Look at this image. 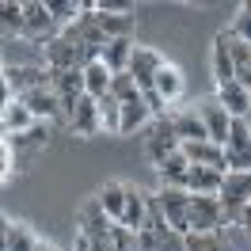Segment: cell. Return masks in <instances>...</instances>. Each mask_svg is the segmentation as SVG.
I'll return each mask as SVG.
<instances>
[{
	"mask_svg": "<svg viewBox=\"0 0 251 251\" xmlns=\"http://www.w3.org/2000/svg\"><path fill=\"white\" fill-rule=\"evenodd\" d=\"M50 88V65L38 61H8L4 65V103H12L27 92Z\"/></svg>",
	"mask_w": 251,
	"mask_h": 251,
	"instance_id": "cell-2",
	"label": "cell"
},
{
	"mask_svg": "<svg viewBox=\"0 0 251 251\" xmlns=\"http://www.w3.org/2000/svg\"><path fill=\"white\" fill-rule=\"evenodd\" d=\"M69 129L76 133V137H95V133H103V118H99V99L92 95H84L73 114H69Z\"/></svg>",
	"mask_w": 251,
	"mask_h": 251,
	"instance_id": "cell-12",
	"label": "cell"
},
{
	"mask_svg": "<svg viewBox=\"0 0 251 251\" xmlns=\"http://www.w3.org/2000/svg\"><path fill=\"white\" fill-rule=\"evenodd\" d=\"M240 228H248V232H251V205H244V213H240Z\"/></svg>",
	"mask_w": 251,
	"mask_h": 251,
	"instance_id": "cell-36",
	"label": "cell"
},
{
	"mask_svg": "<svg viewBox=\"0 0 251 251\" xmlns=\"http://www.w3.org/2000/svg\"><path fill=\"white\" fill-rule=\"evenodd\" d=\"M38 236L23 221H4V251H38Z\"/></svg>",
	"mask_w": 251,
	"mask_h": 251,
	"instance_id": "cell-24",
	"label": "cell"
},
{
	"mask_svg": "<svg viewBox=\"0 0 251 251\" xmlns=\"http://www.w3.org/2000/svg\"><path fill=\"white\" fill-rule=\"evenodd\" d=\"M228 53H232V69H236V84H244L251 88V46L248 42H240L228 34Z\"/></svg>",
	"mask_w": 251,
	"mask_h": 251,
	"instance_id": "cell-28",
	"label": "cell"
},
{
	"mask_svg": "<svg viewBox=\"0 0 251 251\" xmlns=\"http://www.w3.org/2000/svg\"><path fill=\"white\" fill-rule=\"evenodd\" d=\"M110 95H114L118 103H129V99L141 95V88H137V80L129 76V73H118V76L110 80Z\"/></svg>",
	"mask_w": 251,
	"mask_h": 251,
	"instance_id": "cell-35",
	"label": "cell"
},
{
	"mask_svg": "<svg viewBox=\"0 0 251 251\" xmlns=\"http://www.w3.org/2000/svg\"><path fill=\"white\" fill-rule=\"evenodd\" d=\"M99 118H103V133L122 137V103H118L114 95H103V99H99Z\"/></svg>",
	"mask_w": 251,
	"mask_h": 251,
	"instance_id": "cell-31",
	"label": "cell"
},
{
	"mask_svg": "<svg viewBox=\"0 0 251 251\" xmlns=\"http://www.w3.org/2000/svg\"><path fill=\"white\" fill-rule=\"evenodd\" d=\"M183 149V141H179V133H175L172 126V114L168 118H156V122L149 126V137H145V156H149V164L156 168L160 160H168L172 152H179Z\"/></svg>",
	"mask_w": 251,
	"mask_h": 251,
	"instance_id": "cell-6",
	"label": "cell"
},
{
	"mask_svg": "<svg viewBox=\"0 0 251 251\" xmlns=\"http://www.w3.org/2000/svg\"><path fill=\"white\" fill-rule=\"evenodd\" d=\"M38 122L31 110L23 107L19 99H12V103H4L0 107V126H4V137H16V133H27L31 126Z\"/></svg>",
	"mask_w": 251,
	"mask_h": 251,
	"instance_id": "cell-19",
	"label": "cell"
},
{
	"mask_svg": "<svg viewBox=\"0 0 251 251\" xmlns=\"http://www.w3.org/2000/svg\"><path fill=\"white\" fill-rule=\"evenodd\" d=\"M194 110H198V118H202L205 129H209V141H213V145H225V141H228L232 114L217 103V95H213V99H202V103H194Z\"/></svg>",
	"mask_w": 251,
	"mask_h": 251,
	"instance_id": "cell-11",
	"label": "cell"
},
{
	"mask_svg": "<svg viewBox=\"0 0 251 251\" xmlns=\"http://www.w3.org/2000/svg\"><path fill=\"white\" fill-rule=\"evenodd\" d=\"M133 50H137V42H133V38H110L107 46H103V57H99V61H103L110 73L118 76V73H129Z\"/></svg>",
	"mask_w": 251,
	"mask_h": 251,
	"instance_id": "cell-18",
	"label": "cell"
},
{
	"mask_svg": "<svg viewBox=\"0 0 251 251\" xmlns=\"http://www.w3.org/2000/svg\"><path fill=\"white\" fill-rule=\"evenodd\" d=\"M50 88L57 92V99H61V107H65V118H69V114H73V107H76L80 99L88 95L84 69H50Z\"/></svg>",
	"mask_w": 251,
	"mask_h": 251,
	"instance_id": "cell-7",
	"label": "cell"
},
{
	"mask_svg": "<svg viewBox=\"0 0 251 251\" xmlns=\"http://www.w3.org/2000/svg\"><path fill=\"white\" fill-rule=\"evenodd\" d=\"M95 23L103 38H133V16H107V12H95Z\"/></svg>",
	"mask_w": 251,
	"mask_h": 251,
	"instance_id": "cell-30",
	"label": "cell"
},
{
	"mask_svg": "<svg viewBox=\"0 0 251 251\" xmlns=\"http://www.w3.org/2000/svg\"><path fill=\"white\" fill-rule=\"evenodd\" d=\"M149 122H152V110H149V103H145V95H137V99L122 103V137H129V133L145 129Z\"/></svg>",
	"mask_w": 251,
	"mask_h": 251,
	"instance_id": "cell-25",
	"label": "cell"
},
{
	"mask_svg": "<svg viewBox=\"0 0 251 251\" xmlns=\"http://www.w3.org/2000/svg\"><path fill=\"white\" fill-rule=\"evenodd\" d=\"M38 251H61V248H53V244H46V240H42V244H38Z\"/></svg>",
	"mask_w": 251,
	"mask_h": 251,
	"instance_id": "cell-38",
	"label": "cell"
},
{
	"mask_svg": "<svg viewBox=\"0 0 251 251\" xmlns=\"http://www.w3.org/2000/svg\"><path fill=\"white\" fill-rule=\"evenodd\" d=\"M156 205L164 209V217L172 225L175 232H190V202H194V194H187L183 187H156Z\"/></svg>",
	"mask_w": 251,
	"mask_h": 251,
	"instance_id": "cell-4",
	"label": "cell"
},
{
	"mask_svg": "<svg viewBox=\"0 0 251 251\" xmlns=\"http://www.w3.org/2000/svg\"><path fill=\"white\" fill-rule=\"evenodd\" d=\"M172 126H175V133H179V141H183V145H187V141H209V129H205V122L198 118V110H194V107L175 110Z\"/></svg>",
	"mask_w": 251,
	"mask_h": 251,
	"instance_id": "cell-21",
	"label": "cell"
},
{
	"mask_svg": "<svg viewBox=\"0 0 251 251\" xmlns=\"http://www.w3.org/2000/svg\"><path fill=\"white\" fill-rule=\"evenodd\" d=\"M221 183H225V172H217V168H194L190 164V175H187V194H194V198H217L221 194Z\"/></svg>",
	"mask_w": 251,
	"mask_h": 251,
	"instance_id": "cell-15",
	"label": "cell"
},
{
	"mask_svg": "<svg viewBox=\"0 0 251 251\" xmlns=\"http://www.w3.org/2000/svg\"><path fill=\"white\" fill-rule=\"evenodd\" d=\"M149 198L152 194H145V190L137 187H129V202H126V228H133V232H141L145 228V221H149Z\"/></svg>",
	"mask_w": 251,
	"mask_h": 251,
	"instance_id": "cell-26",
	"label": "cell"
},
{
	"mask_svg": "<svg viewBox=\"0 0 251 251\" xmlns=\"http://www.w3.org/2000/svg\"><path fill=\"white\" fill-rule=\"evenodd\" d=\"M19 103L31 110L38 122H53V118H61V114H65V107H61V99H57L53 88H38V92L19 95Z\"/></svg>",
	"mask_w": 251,
	"mask_h": 251,
	"instance_id": "cell-13",
	"label": "cell"
},
{
	"mask_svg": "<svg viewBox=\"0 0 251 251\" xmlns=\"http://www.w3.org/2000/svg\"><path fill=\"white\" fill-rule=\"evenodd\" d=\"M236 80V69H232V53H228V31H221L213 38V84L225 88Z\"/></svg>",
	"mask_w": 251,
	"mask_h": 251,
	"instance_id": "cell-22",
	"label": "cell"
},
{
	"mask_svg": "<svg viewBox=\"0 0 251 251\" xmlns=\"http://www.w3.org/2000/svg\"><path fill=\"white\" fill-rule=\"evenodd\" d=\"M248 122H251V118H248Z\"/></svg>",
	"mask_w": 251,
	"mask_h": 251,
	"instance_id": "cell-39",
	"label": "cell"
},
{
	"mask_svg": "<svg viewBox=\"0 0 251 251\" xmlns=\"http://www.w3.org/2000/svg\"><path fill=\"white\" fill-rule=\"evenodd\" d=\"M217 103L232 118H251V88H244V84H225V88H217Z\"/></svg>",
	"mask_w": 251,
	"mask_h": 251,
	"instance_id": "cell-17",
	"label": "cell"
},
{
	"mask_svg": "<svg viewBox=\"0 0 251 251\" xmlns=\"http://www.w3.org/2000/svg\"><path fill=\"white\" fill-rule=\"evenodd\" d=\"M46 8H50V16H53V23H57L61 31L73 27V23L80 19V12H84L80 0H46Z\"/></svg>",
	"mask_w": 251,
	"mask_h": 251,
	"instance_id": "cell-33",
	"label": "cell"
},
{
	"mask_svg": "<svg viewBox=\"0 0 251 251\" xmlns=\"http://www.w3.org/2000/svg\"><path fill=\"white\" fill-rule=\"evenodd\" d=\"M99 198V205L107 209V217L114 221V225H122L126 221V202H129V183H107V187L95 194Z\"/></svg>",
	"mask_w": 251,
	"mask_h": 251,
	"instance_id": "cell-20",
	"label": "cell"
},
{
	"mask_svg": "<svg viewBox=\"0 0 251 251\" xmlns=\"http://www.w3.org/2000/svg\"><path fill=\"white\" fill-rule=\"evenodd\" d=\"M152 172H156V183H160V187H187L190 160L183 156V149H179V152H172L168 160H160Z\"/></svg>",
	"mask_w": 251,
	"mask_h": 251,
	"instance_id": "cell-16",
	"label": "cell"
},
{
	"mask_svg": "<svg viewBox=\"0 0 251 251\" xmlns=\"http://www.w3.org/2000/svg\"><path fill=\"white\" fill-rule=\"evenodd\" d=\"M0 23H4L8 42H12V34L23 38V4H19V0H4V4H0Z\"/></svg>",
	"mask_w": 251,
	"mask_h": 251,
	"instance_id": "cell-32",
	"label": "cell"
},
{
	"mask_svg": "<svg viewBox=\"0 0 251 251\" xmlns=\"http://www.w3.org/2000/svg\"><path fill=\"white\" fill-rule=\"evenodd\" d=\"M42 53H46L50 69H84V65H88V46L69 42V38H61V34H57L53 42H46Z\"/></svg>",
	"mask_w": 251,
	"mask_h": 251,
	"instance_id": "cell-8",
	"label": "cell"
},
{
	"mask_svg": "<svg viewBox=\"0 0 251 251\" xmlns=\"http://www.w3.org/2000/svg\"><path fill=\"white\" fill-rule=\"evenodd\" d=\"M225 164H228V172H251V122L248 118H232V126H228Z\"/></svg>",
	"mask_w": 251,
	"mask_h": 251,
	"instance_id": "cell-5",
	"label": "cell"
},
{
	"mask_svg": "<svg viewBox=\"0 0 251 251\" xmlns=\"http://www.w3.org/2000/svg\"><path fill=\"white\" fill-rule=\"evenodd\" d=\"M228 34L251 46V0H244V4L236 8V19H232V27H228Z\"/></svg>",
	"mask_w": 251,
	"mask_h": 251,
	"instance_id": "cell-34",
	"label": "cell"
},
{
	"mask_svg": "<svg viewBox=\"0 0 251 251\" xmlns=\"http://www.w3.org/2000/svg\"><path fill=\"white\" fill-rule=\"evenodd\" d=\"M152 92L172 107V103H179L183 99V92H187V80H183V73L175 69V65H164L160 69V76H156V84H152Z\"/></svg>",
	"mask_w": 251,
	"mask_h": 251,
	"instance_id": "cell-23",
	"label": "cell"
},
{
	"mask_svg": "<svg viewBox=\"0 0 251 251\" xmlns=\"http://www.w3.org/2000/svg\"><path fill=\"white\" fill-rule=\"evenodd\" d=\"M183 156H187L194 168H217V172H228V164H225V145L187 141V145H183Z\"/></svg>",
	"mask_w": 251,
	"mask_h": 251,
	"instance_id": "cell-14",
	"label": "cell"
},
{
	"mask_svg": "<svg viewBox=\"0 0 251 251\" xmlns=\"http://www.w3.org/2000/svg\"><path fill=\"white\" fill-rule=\"evenodd\" d=\"M221 228H225L221 198H194L190 202V232H221Z\"/></svg>",
	"mask_w": 251,
	"mask_h": 251,
	"instance_id": "cell-10",
	"label": "cell"
},
{
	"mask_svg": "<svg viewBox=\"0 0 251 251\" xmlns=\"http://www.w3.org/2000/svg\"><path fill=\"white\" fill-rule=\"evenodd\" d=\"M76 232L88 236V244L95 251H118L114 248V221L107 217V209L99 205V198H88L76 213Z\"/></svg>",
	"mask_w": 251,
	"mask_h": 251,
	"instance_id": "cell-1",
	"label": "cell"
},
{
	"mask_svg": "<svg viewBox=\"0 0 251 251\" xmlns=\"http://www.w3.org/2000/svg\"><path fill=\"white\" fill-rule=\"evenodd\" d=\"M73 251H95V248L88 244V236H80V232H76V248H73Z\"/></svg>",
	"mask_w": 251,
	"mask_h": 251,
	"instance_id": "cell-37",
	"label": "cell"
},
{
	"mask_svg": "<svg viewBox=\"0 0 251 251\" xmlns=\"http://www.w3.org/2000/svg\"><path fill=\"white\" fill-rule=\"evenodd\" d=\"M187 251H236V248L221 228V232H187Z\"/></svg>",
	"mask_w": 251,
	"mask_h": 251,
	"instance_id": "cell-29",
	"label": "cell"
},
{
	"mask_svg": "<svg viewBox=\"0 0 251 251\" xmlns=\"http://www.w3.org/2000/svg\"><path fill=\"white\" fill-rule=\"evenodd\" d=\"M221 205H225V225L236 221L240 225V213L244 205H251V172H225V183H221Z\"/></svg>",
	"mask_w": 251,
	"mask_h": 251,
	"instance_id": "cell-3",
	"label": "cell"
},
{
	"mask_svg": "<svg viewBox=\"0 0 251 251\" xmlns=\"http://www.w3.org/2000/svg\"><path fill=\"white\" fill-rule=\"evenodd\" d=\"M110 80H114V73H110L103 61H92L88 69H84V84H88V95H92V99L110 95Z\"/></svg>",
	"mask_w": 251,
	"mask_h": 251,
	"instance_id": "cell-27",
	"label": "cell"
},
{
	"mask_svg": "<svg viewBox=\"0 0 251 251\" xmlns=\"http://www.w3.org/2000/svg\"><path fill=\"white\" fill-rule=\"evenodd\" d=\"M164 65H168V61H164L152 46H137V50H133V61H129V76L137 80L141 92H152V84H156V76H160Z\"/></svg>",
	"mask_w": 251,
	"mask_h": 251,
	"instance_id": "cell-9",
	"label": "cell"
}]
</instances>
